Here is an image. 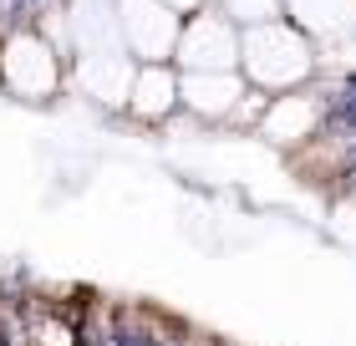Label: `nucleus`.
I'll list each match as a JSON object with an SVG mask.
<instances>
[{
	"label": "nucleus",
	"instance_id": "f257e3e1",
	"mask_svg": "<svg viewBox=\"0 0 356 346\" xmlns=\"http://www.w3.org/2000/svg\"><path fill=\"white\" fill-rule=\"evenodd\" d=\"M239 72L254 92H290L316 72V41L290 21L239 31Z\"/></svg>",
	"mask_w": 356,
	"mask_h": 346
},
{
	"label": "nucleus",
	"instance_id": "f03ea898",
	"mask_svg": "<svg viewBox=\"0 0 356 346\" xmlns=\"http://www.w3.org/2000/svg\"><path fill=\"white\" fill-rule=\"evenodd\" d=\"M67 81V61H61V46L51 36H41L36 26H21L0 41V87H6L15 102H51Z\"/></svg>",
	"mask_w": 356,
	"mask_h": 346
},
{
	"label": "nucleus",
	"instance_id": "7ed1b4c3",
	"mask_svg": "<svg viewBox=\"0 0 356 346\" xmlns=\"http://www.w3.org/2000/svg\"><path fill=\"white\" fill-rule=\"evenodd\" d=\"M178 31H184V15L158 6V0H118L122 52L138 56L143 67H163V61L178 52Z\"/></svg>",
	"mask_w": 356,
	"mask_h": 346
},
{
	"label": "nucleus",
	"instance_id": "20e7f679",
	"mask_svg": "<svg viewBox=\"0 0 356 346\" xmlns=\"http://www.w3.org/2000/svg\"><path fill=\"white\" fill-rule=\"evenodd\" d=\"M173 61L184 72H239V26L224 10H193L178 31Z\"/></svg>",
	"mask_w": 356,
	"mask_h": 346
},
{
	"label": "nucleus",
	"instance_id": "39448f33",
	"mask_svg": "<svg viewBox=\"0 0 356 346\" xmlns=\"http://www.w3.org/2000/svg\"><path fill=\"white\" fill-rule=\"evenodd\" d=\"M245 77L239 72H184L178 77V107H188L193 118H234V107L245 102Z\"/></svg>",
	"mask_w": 356,
	"mask_h": 346
},
{
	"label": "nucleus",
	"instance_id": "423d86ee",
	"mask_svg": "<svg viewBox=\"0 0 356 346\" xmlns=\"http://www.w3.org/2000/svg\"><path fill=\"white\" fill-rule=\"evenodd\" d=\"M133 72H138V67L127 61V52H118V56H82V61L72 67L82 97H92V102H107V107H127Z\"/></svg>",
	"mask_w": 356,
	"mask_h": 346
},
{
	"label": "nucleus",
	"instance_id": "0eeeda50",
	"mask_svg": "<svg viewBox=\"0 0 356 346\" xmlns=\"http://www.w3.org/2000/svg\"><path fill=\"white\" fill-rule=\"evenodd\" d=\"M290 26L305 31L311 41H341L356 31V0H285Z\"/></svg>",
	"mask_w": 356,
	"mask_h": 346
},
{
	"label": "nucleus",
	"instance_id": "6e6552de",
	"mask_svg": "<svg viewBox=\"0 0 356 346\" xmlns=\"http://www.w3.org/2000/svg\"><path fill=\"white\" fill-rule=\"evenodd\" d=\"M173 107H178V72L168 67H138L133 72V87H127V112L143 123H163L173 118Z\"/></svg>",
	"mask_w": 356,
	"mask_h": 346
},
{
	"label": "nucleus",
	"instance_id": "1a4fd4ad",
	"mask_svg": "<svg viewBox=\"0 0 356 346\" xmlns=\"http://www.w3.org/2000/svg\"><path fill=\"white\" fill-rule=\"evenodd\" d=\"M316 123H321V102L305 97V92L275 97V102H265V112H260V133L270 143H300V138L316 133Z\"/></svg>",
	"mask_w": 356,
	"mask_h": 346
},
{
	"label": "nucleus",
	"instance_id": "9d476101",
	"mask_svg": "<svg viewBox=\"0 0 356 346\" xmlns=\"http://www.w3.org/2000/svg\"><path fill=\"white\" fill-rule=\"evenodd\" d=\"M224 15H229L234 26H270V21H285V0H224Z\"/></svg>",
	"mask_w": 356,
	"mask_h": 346
},
{
	"label": "nucleus",
	"instance_id": "9b49d317",
	"mask_svg": "<svg viewBox=\"0 0 356 346\" xmlns=\"http://www.w3.org/2000/svg\"><path fill=\"white\" fill-rule=\"evenodd\" d=\"M331 56H336V67H356V31L341 41H331Z\"/></svg>",
	"mask_w": 356,
	"mask_h": 346
},
{
	"label": "nucleus",
	"instance_id": "f8f14e48",
	"mask_svg": "<svg viewBox=\"0 0 356 346\" xmlns=\"http://www.w3.org/2000/svg\"><path fill=\"white\" fill-rule=\"evenodd\" d=\"M158 6H168V10H178V15H184V10H199L204 0H158Z\"/></svg>",
	"mask_w": 356,
	"mask_h": 346
}]
</instances>
